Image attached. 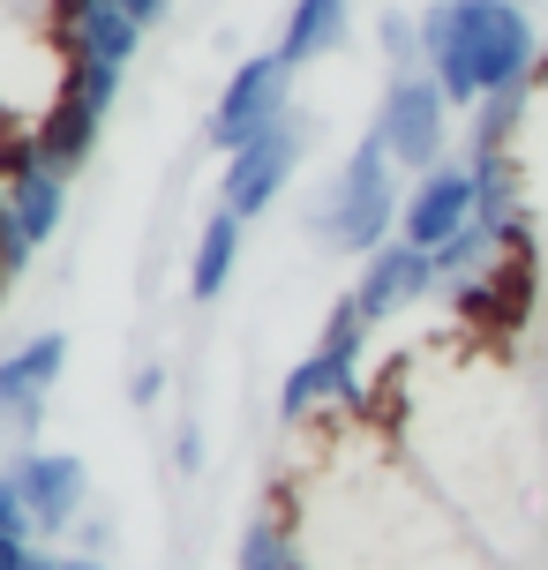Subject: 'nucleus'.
<instances>
[{"label":"nucleus","mask_w":548,"mask_h":570,"mask_svg":"<svg viewBox=\"0 0 548 570\" xmlns=\"http://www.w3.org/2000/svg\"><path fill=\"white\" fill-rule=\"evenodd\" d=\"M421 68L451 90L459 114H473L496 90L534 83L541 23L526 0H429L421 8Z\"/></svg>","instance_id":"obj_1"},{"label":"nucleus","mask_w":548,"mask_h":570,"mask_svg":"<svg viewBox=\"0 0 548 570\" xmlns=\"http://www.w3.org/2000/svg\"><path fill=\"white\" fill-rule=\"evenodd\" d=\"M405 180L399 158L383 150V136H361L346 150V166L331 173L309 203V233H316L331 256H375L383 240H399V218H405Z\"/></svg>","instance_id":"obj_2"},{"label":"nucleus","mask_w":548,"mask_h":570,"mask_svg":"<svg viewBox=\"0 0 548 570\" xmlns=\"http://www.w3.org/2000/svg\"><path fill=\"white\" fill-rule=\"evenodd\" d=\"M369 308L339 293L331 315H323V338L309 361H293L286 383H278V421H309L316 405H353L361 399V353H369Z\"/></svg>","instance_id":"obj_3"},{"label":"nucleus","mask_w":548,"mask_h":570,"mask_svg":"<svg viewBox=\"0 0 548 570\" xmlns=\"http://www.w3.org/2000/svg\"><path fill=\"white\" fill-rule=\"evenodd\" d=\"M451 90L436 83L429 68H391L383 76V98H375V136H383V150L399 158V173H429L451 158Z\"/></svg>","instance_id":"obj_4"},{"label":"nucleus","mask_w":548,"mask_h":570,"mask_svg":"<svg viewBox=\"0 0 548 570\" xmlns=\"http://www.w3.org/2000/svg\"><path fill=\"white\" fill-rule=\"evenodd\" d=\"M120 83H128V68H106V60H68V68H60L53 106H46V120L30 128V136H38V150H46L60 173H84L90 166L98 128H106V114H114Z\"/></svg>","instance_id":"obj_5"},{"label":"nucleus","mask_w":548,"mask_h":570,"mask_svg":"<svg viewBox=\"0 0 548 570\" xmlns=\"http://www.w3.org/2000/svg\"><path fill=\"white\" fill-rule=\"evenodd\" d=\"M293 76H301V68H286L278 53L233 60L226 90H218V106L203 120V142H211L218 158H233V150H248L256 136H271V128L293 114Z\"/></svg>","instance_id":"obj_6"},{"label":"nucleus","mask_w":548,"mask_h":570,"mask_svg":"<svg viewBox=\"0 0 548 570\" xmlns=\"http://www.w3.org/2000/svg\"><path fill=\"white\" fill-rule=\"evenodd\" d=\"M309 136H316V120H309V114H286L271 136H256L248 150H233V158H226V180H218V203H226V210H241V218L256 226L263 210L293 188V173H301V158H309Z\"/></svg>","instance_id":"obj_7"},{"label":"nucleus","mask_w":548,"mask_h":570,"mask_svg":"<svg viewBox=\"0 0 548 570\" xmlns=\"http://www.w3.org/2000/svg\"><path fill=\"white\" fill-rule=\"evenodd\" d=\"M8 473H16V488H23V511H30V533H38V541H60V533H76V525L90 518V465L76 451L30 443Z\"/></svg>","instance_id":"obj_8"},{"label":"nucleus","mask_w":548,"mask_h":570,"mask_svg":"<svg viewBox=\"0 0 548 570\" xmlns=\"http://www.w3.org/2000/svg\"><path fill=\"white\" fill-rule=\"evenodd\" d=\"M473 210H481V188H473V166L466 158H443V166L413 173V188H405V218H399V240L413 248H443V240H459L473 226Z\"/></svg>","instance_id":"obj_9"},{"label":"nucleus","mask_w":548,"mask_h":570,"mask_svg":"<svg viewBox=\"0 0 548 570\" xmlns=\"http://www.w3.org/2000/svg\"><path fill=\"white\" fill-rule=\"evenodd\" d=\"M429 293H443V271H436V256H429V248H413V240H383L375 256H361L353 301L369 308V323H391V315L421 308Z\"/></svg>","instance_id":"obj_10"},{"label":"nucleus","mask_w":548,"mask_h":570,"mask_svg":"<svg viewBox=\"0 0 548 570\" xmlns=\"http://www.w3.org/2000/svg\"><path fill=\"white\" fill-rule=\"evenodd\" d=\"M60 368H68V331H30L23 345L0 353V421L16 428V435L38 428V413H46V399H53Z\"/></svg>","instance_id":"obj_11"},{"label":"nucleus","mask_w":548,"mask_h":570,"mask_svg":"<svg viewBox=\"0 0 548 570\" xmlns=\"http://www.w3.org/2000/svg\"><path fill=\"white\" fill-rule=\"evenodd\" d=\"M53 38L68 60H106V68H136L150 30L120 8V0H53Z\"/></svg>","instance_id":"obj_12"},{"label":"nucleus","mask_w":548,"mask_h":570,"mask_svg":"<svg viewBox=\"0 0 548 570\" xmlns=\"http://www.w3.org/2000/svg\"><path fill=\"white\" fill-rule=\"evenodd\" d=\"M346 38H353V0H293L271 53L286 60V68H316V60H331Z\"/></svg>","instance_id":"obj_13"},{"label":"nucleus","mask_w":548,"mask_h":570,"mask_svg":"<svg viewBox=\"0 0 548 570\" xmlns=\"http://www.w3.org/2000/svg\"><path fill=\"white\" fill-rule=\"evenodd\" d=\"M241 248H248V218L218 203V210L203 218V233H196V256H188V301L211 308V301L233 285V271H241Z\"/></svg>","instance_id":"obj_14"},{"label":"nucleus","mask_w":548,"mask_h":570,"mask_svg":"<svg viewBox=\"0 0 548 570\" xmlns=\"http://www.w3.org/2000/svg\"><path fill=\"white\" fill-rule=\"evenodd\" d=\"M233 570H309L301 563V541H293V518L263 511L241 525V541H233Z\"/></svg>","instance_id":"obj_15"},{"label":"nucleus","mask_w":548,"mask_h":570,"mask_svg":"<svg viewBox=\"0 0 548 570\" xmlns=\"http://www.w3.org/2000/svg\"><path fill=\"white\" fill-rule=\"evenodd\" d=\"M526 114H534V83H511V90H496V98H481L473 106V136H466V158L473 150H511Z\"/></svg>","instance_id":"obj_16"},{"label":"nucleus","mask_w":548,"mask_h":570,"mask_svg":"<svg viewBox=\"0 0 548 570\" xmlns=\"http://www.w3.org/2000/svg\"><path fill=\"white\" fill-rule=\"evenodd\" d=\"M375 46H383V68H421V16L383 8L375 16Z\"/></svg>","instance_id":"obj_17"},{"label":"nucleus","mask_w":548,"mask_h":570,"mask_svg":"<svg viewBox=\"0 0 548 570\" xmlns=\"http://www.w3.org/2000/svg\"><path fill=\"white\" fill-rule=\"evenodd\" d=\"M0 533H30V511H23V488H16V473L0 465Z\"/></svg>","instance_id":"obj_18"},{"label":"nucleus","mask_w":548,"mask_h":570,"mask_svg":"<svg viewBox=\"0 0 548 570\" xmlns=\"http://www.w3.org/2000/svg\"><path fill=\"white\" fill-rule=\"evenodd\" d=\"M174 465H180V473H203V428L196 421L174 428Z\"/></svg>","instance_id":"obj_19"},{"label":"nucleus","mask_w":548,"mask_h":570,"mask_svg":"<svg viewBox=\"0 0 548 570\" xmlns=\"http://www.w3.org/2000/svg\"><path fill=\"white\" fill-rule=\"evenodd\" d=\"M38 563V533H0V570H30Z\"/></svg>","instance_id":"obj_20"},{"label":"nucleus","mask_w":548,"mask_h":570,"mask_svg":"<svg viewBox=\"0 0 548 570\" xmlns=\"http://www.w3.org/2000/svg\"><path fill=\"white\" fill-rule=\"evenodd\" d=\"M128 399H136V405H158V399H166V368H158V361H144V368H136V383H128Z\"/></svg>","instance_id":"obj_21"},{"label":"nucleus","mask_w":548,"mask_h":570,"mask_svg":"<svg viewBox=\"0 0 548 570\" xmlns=\"http://www.w3.org/2000/svg\"><path fill=\"white\" fill-rule=\"evenodd\" d=\"M106 548H114V525L106 518H84L76 525V556H106Z\"/></svg>","instance_id":"obj_22"},{"label":"nucleus","mask_w":548,"mask_h":570,"mask_svg":"<svg viewBox=\"0 0 548 570\" xmlns=\"http://www.w3.org/2000/svg\"><path fill=\"white\" fill-rule=\"evenodd\" d=\"M30 570H114V563H106V556H53V548H38Z\"/></svg>","instance_id":"obj_23"},{"label":"nucleus","mask_w":548,"mask_h":570,"mask_svg":"<svg viewBox=\"0 0 548 570\" xmlns=\"http://www.w3.org/2000/svg\"><path fill=\"white\" fill-rule=\"evenodd\" d=\"M120 8H128V16H136L144 30H158V23H166V8H174V0H120Z\"/></svg>","instance_id":"obj_24"},{"label":"nucleus","mask_w":548,"mask_h":570,"mask_svg":"<svg viewBox=\"0 0 548 570\" xmlns=\"http://www.w3.org/2000/svg\"><path fill=\"white\" fill-rule=\"evenodd\" d=\"M526 8H534V0H526Z\"/></svg>","instance_id":"obj_25"}]
</instances>
